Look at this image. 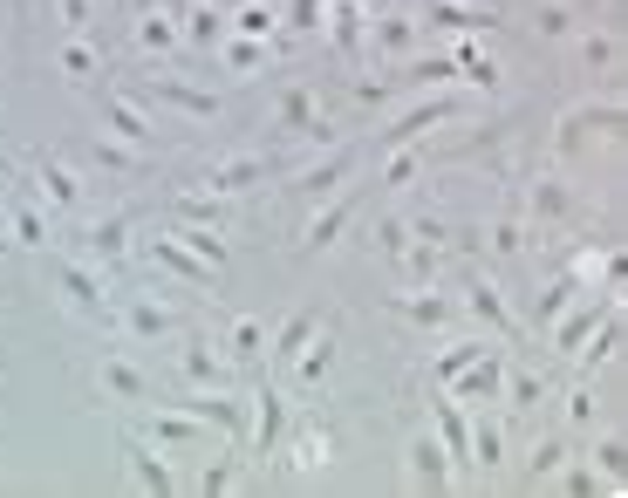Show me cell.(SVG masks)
<instances>
[{
	"label": "cell",
	"instance_id": "681fc988",
	"mask_svg": "<svg viewBox=\"0 0 628 498\" xmlns=\"http://www.w3.org/2000/svg\"><path fill=\"white\" fill-rule=\"evenodd\" d=\"M567 492H608V485H601V471H588V464L567 458Z\"/></svg>",
	"mask_w": 628,
	"mask_h": 498
},
{
	"label": "cell",
	"instance_id": "30bf717a",
	"mask_svg": "<svg viewBox=\"0 0 628 498\" xmlns=\"http://www.w3.org/2000/svg\"><path fill=\"white\" fill-rule=\"evenodd\" d=\"M410 471H417V485H424V492H444V485H451V458H444V444H437V437H417Z\"/></svg>",
	"mask_w": 628,
	"mask_h": 498
},
{
	"label": "cell",
	"instance_id": "11a10c76",
	"mask_svg": "<svg viewBox=\"0 0 628 498\" xmlns=\"http://www.w3.org/2000/svg\"><path fill=\"white\" fill-rule=\"evenodd\" d=\"M321 21V0H294V28H314Z\"/></svg>",
	"mask_w": 628,
	"mask_h": 498
},
{
	"label": "cell",
	"instance_id": "9a60e30c",
	"mask_svg": "<svg viewBox=\"0 0 628 498\" xmlns=\"http://www.w3.org/2000/svg\"><path fill=\"white\" fill-rule=\"evenodd\" d=\"M601 314H608V301H588V307H574L567 321H553V348H560V355H567V348H581L594 335V321H601Z\"/></svg>",
	"mask_w": 628,
	"mask_h": 498
},
{
	"label": "cell",
	"instance_id": "7c38bea8",
	"mask_svg": "<svg viewBox=\"0 0 628 498\" xmlns=\"http://www.w3.org/2000/svg\"><path fill=\"white\" fill-rule=\"evenodd\" d=\"M267 171H274L267 157H239V164H219V171L205 178V192H212V198H233L239 185H253V178H267Z\"/></svg>",
	"mask_w": 628,
	"mask_h": 498
},
{
	"label": "cell",
	"instance_id": "bcb514c9",
	"mask_svg": "<svg viewBox=\"0 0 628 498\" xmlns=\"http://www.w3.org/2000/svg\"><path fill=\"white\" fill-rule=\"evenodd\" d=\"M123 232H130V219H123V212H110L103 226L89 232V246H96V253H123Z\"/></svg>",
	"mask_w": 628,
	"mask_h": 498
},
{
	"label": "cell",
	"instance_id": "836d02e7",
	"mask_svg": "<svg viewBox=\"0 0 628 498\" xmlns=\"http://www.w3.org/2000/svg\"><path fill=\"white\" fill-rule=\"evenodd\" d=\"M533 28H540V35H547V41H567V35H574V28H581V21H574V14H567L560 0H547V7L533 14Z\"/></svg>",
	"mask_w": 628,
	"mask_h": 498
},
{
	"label": "cell",
	"instance_id": "6da1fadb",
	"mask_svg": "<svg viewBox=\"0 0 628 498\" xmlns=\"http://www.w3.org/2000/svg\"><path fill=\"white\" fill-rule=\"evenodd\" d=\"M431 437L437 444H444V458L451 464H471V417H465V403H458V396H451V389H437L431 396Z\"/></svg>",
	"mask_w": 628,
	"mask_h": 498
},
{
	"label": "cell",
	"instance_id": "ab89813d",
	"mask_svg": "<svg viewBox=\"0 0 628 498\" xmlns=\"http://www.w3.org/2000/svg\"><path fill=\"white\" fill-rule=\"evenodd\" d=\"M260 62H267V41H253V35L226 41V69H260Z\"/></svg>",
	"mask_w": 628,
	"mask_h": 498
},
{
	"label": "cell",
	"instance_id": "f1b7e54d",
	"mask_svg": "<svg viewBox=\"0 0 628 498\" xmlns=\"http://www.w3.org/2000/svg\"><path fill=\"white\" fill-rule=\"evenodd\" d=\"M103 123H110V137H130V144H144V137H151L144 110H130V103H110V110H103Z\"/></svg>",
	"mask_w": 628,
	"mask_h": 498
},
{
	"label": "cell",
	"instance_id": "cb8c5ba5",
	"mask_svg": "<svg viewBox=\"0 0 628 498\" xmlns=\"http://www.w3.org/2000/svg\"><path fill=\"white\" fill-rule=\"evenodd\" d=\"M55 287H62V294H69L76 307H89V314L103 307V287H96V273H82V267H62V273H55Z\"/></svg>",
	"mask_w": 628,
	"mask_h": 498
},
{
	"label": "cell",
	"instance_id": "7a4b0ae2",
	"mask_svg": "<svg viewBox=\"0 0 628 498\" xmlns=\"http://www.w3.org/2000/svg\"><path fill=\"white\" fill-rule=\"evenodd\" d=\"M458 116V96H424V103H410V110H396V123L383 130L390 144H424L431 137V123H451Z\"/></svg>",
	"mask_w": 628,
	"mask_h": 498
},
{
	"label": "cell",
	"instance_id": "ba28073f",
	"mask_svg": "<svg viewBox=\"0 0 628 498\" xmlns=\"http://www.w3.org/2000/svg\"><path fill=\"white\" fill-rule=\"evenodd\" d=\"M396 314L417 321V328H444V321L458 314V301H451V294H431V287H410V294H396Z\"/></svg>",
	"mask_w": 628,
	"mask_h": 498
},
{
	"label": "cell",
	"instance_id": "4fadbf2b",
	"mask_svg": "<svg viewBox=\"0 0 628 498\" xmlns=\"http://www.w3.org/2000/svg\"><path fill=\"white\" fill-rule=\"evenodd\" d=\"M349 219H355V205H349V198H328V205L314 212V226H308V239H301V246H308V253H321V246H335V232L349 226Z\"/></svg>",
	"mask_w": 628,
	"mask_h": 498
},
{
	"label": "cell",
	"instance_id": "7dc6e473",
	"mask_svg": "<svg viewBox=\"0 0 628 498\" xmlns=\"http://www.w3.org/2000/svg\"><path fill=\"white\" fill-rule=\"evenodd\" d=\"M492 253H526V219H499L492 226Z\"/></svg>",
	"mask_w": 628,
	"mask_h": 498
},
{
	"label": "cell",
	"instance_id": "52a82bcc",
	"mask_svg": "<svg viewBox=\"0 0 628 498\" xmlns=\"http://www.w3.org/2000/svg\"><path fill=\"white\" fill-rule=\"evenodd\" d=\"M465 307H471V321H478L485 335H512V307L499 301V287H492V280H471V287H465Z\"/></svg>",
	"mask_w": 628,
	"mask_h": 498
},
{
	"label": "cell",
	"instance_id": "4316f807",
	"mask_svg": "<svg viewBox=\"0 0 628 498\" xmlns=\"http://www.w3.org/2000/svg\"><path fill=\"white\" fill-rule=\"evenodd\" d=\"M144 430H151V444H192L198 417H192V410H185V417H144Z\"/></svg>",
	"mask_w": 628,
	"mask_h": 498
},
{
	"label": "cell",
	"instance_id": "d6986e66",
	"mask_svg": "<svg viewBox=\"0 0 628 498\" xmlns=\"http://www.w3.org/2000/svg\"><path fill=\"white\" fill-rule=\"evenodd\" d=\"M41 185H48L55 205H82V178L62 164V157H41Z\"/></svg>",
	"mask_w": 628,
	"mask_h": 498
},
{
	"label": "cell",
	"instance_id": "f35d334b",
	"mask_svg": "<svg viewBox=\"0 0 628 498\" xmlns=\"http://www.w3.org/2000/svg\"><path fill=\"white\" fill-rule=\"evenodd\" d=\"M137 41H144V55H171V48H178V28H171L164 14H151V21L137 28Z\"/></svg>",
	"mask_w": 628,
	"mask_h": 498
},
{
	"label": "cell",
	"instance_id": "f907efd6",
	"mask_svg": "<svg viewBox=\"0 0 628 498\" xmlns=\"http://www.w3.org/2000/svg\"><path fill=\"white\" fill-rule=\"evenodd\" d=\"M567 417L581 423V430H588V423H594V396H588V389H574V396H567Z\"/></svg>",
	"mask_w": 628,
	"mask_h": 498
},
{
	"label": "cell",
	"instance_id": "60d3db41",
	"mask_svg": "<svg viewBox=\"0 0 628 498\" xmlns=\"http://www.w3.org/2000/svg\"><path fill=\"white\" fill-rule=\"evenodd\" d=\"M260 348H267V328H260V321H233V348H226V355L246 362V355H260Z\"/></svg>",
	"mask_w": 628,
	"mask_h": 498
},
{
	"label": "cell",
	"instance_id": "277c9868",
	"mask_svg": "<svg viewBox=\"0 0 628 498\" xmlns=\"http://www.w3.org/2000/svg\"><path fill=\"white\" fill-rule=\"evenodd\" d=\"M608 123H622V103H588V110H567V116H560V151H581L594 130H608Z\"/></svg>",
	"mask_w": 628,
	"mask_h": 498
},
{
	"label": "cell",
	"instance_id": "f5cc1de1",
	"mask_svg": "<svg viewBox=\"0 0 628 498\" xmlns=\"http://www.w3.org/2000/svg\"><path fill=\"white\" fill-rule=\"evenodd\" d=\"M355 96H362V110H383V103H390V82H362Z\"/></svg>",
	"mask_w": 628,
	"mask_h": 498
},
{
	"label": "cell",
	"instance_id": "3957f363",
	"mask_svg": "<svg viewBox=\"0 0 628 498\" xmlns=\"http://www.w3.org/2000/svg\"><path fill=\"white\" fill-rule=\"evenodd\" d=\"M499 376H506V362H499V348H485L471 369H458L444 389H458V403H499Z\"/></svg>",
	"mask_w": 628,
	"mask_h": 498
},
{
	"label": "cell",
	"instance_id": "7402d4cb",
	"mask_svg": "<svg viewBox=\"0 0 628 498\" xmlns=\"http://www.w3.org/2000/svg\"><path fill=\"white\" fill-rule=\"evenodd\" d=\"M594 471H601V485H608V492H622V478H628L622 437H601V444H594Z\"/></svg>",
	"mask_w": 628,
	"mask_h": 498
},
{
	"label": "cell",
	"instance_id": "4dcf8cb0",
	"mask_svg": "<svg viewBox=\"0 0 628 498\" xmlns=\"http://www.w3.org/2000/svg\"><path fill=\"white\" fill-rule=\"evenodd\" d=\"M185 253H192V260H205V267H226V239H219L212 226H192V232H185Z\"/></svg>",
	"mask_w": 628,
	"mask_h": 498
},
{
	"label": "cell",
	"instance_id": "8d00e7d4",
	"mask_svg": "<svg viewBox=\"0 0 628 498\" xmlns=\"http://www.w3.org/2000/svg\"><path fill=\"white\" fill-rule=\"evenodd\" d=\"M274 7H260V0H246V7H239V35H253V41H274Z\"/></svg>",
	"mask_w": 628,
	"mask_h": 498
},
{
	"label": "cell",
	"instance_id": "44dd1931",
	"mask_svg": "<svg viewBox=\"0 0 628 498\" xmlns=\"http://www.w3.org/2000/svg\"><path fill=\"white\" fill-rule=\"evenodd\" d=\"M185 383H192V389H219V383H226V362H219V355H212V348H185Z\"/></svg>",
	"mask_w": 628,
	"mask_h": 498
},
{
	"label": "cell",
	"instance_id": "816d5d0a",
	"mask_svg": "<svg viewBox=\"0 0 628 498\" xmlns=\"http://www.w3.org/2000/svg\"><path fill=\"white\" fill-rule=\"evenodd\" d=\"M192 41H198V48H205V41H219V14H212V7H205V14H192Z\"/></svg>",
	"mask_w": 628,
	"mask_h": 498
},
{
	"label": "cell",
	"instance_id": "1f68e13d",
	"mask_svg": "<svg viewBox=\"0 0 628 498\" xmlns=\"http://www.w3.org/2000/svg\"><path fill=\"white\" fill-rule=\"evenodd\" d=\"M103 389H110V396H144L137 362H117V355H110V362H103Z\"/></svg>",
	"mask_w": 628,
	"mask_h": 498
},
{
	"label": "cell",
	"instance_id": "d590c367",
	"mask_svg": "<svg viewBox=\"0 0 628 498\" xmlns=\"http://www.w3.org/2000/svg\"><path fill=\"white\" fill-rule=\"evenodd\" d=\"M7 232L21 239V246H48V226H41L35 205H14V219H7Z\"/></svg>",
	"mask_w": 628,
	"mask_h": 498
},
{
	"label": "cell",
	"instance_id": "2e32d148",
	"mask_svg": "<svg viewBox=\"0 0 628 498\" xmlns=\"http://www.w3.org/2000/svg\"><path fill=\"white\" fill-rule=\"evenodd\" d=\"M321 14H328L335 48H355V41H362V0H321Z\"/></svg>",
	"mask_w": 628,
	"mask_h": 498
},
{
	"label": "cell",
	"instance_id": "ac0fdd59",
	"mask_svg": "<svg viewBox=\"0 0 628 498\" xmlns=\"http://www.w3.org/2000/svg\"><path fill=\"white\" fill-rule=\"evenodd\" d=\"M123 328H130V335H144V342H157V335H178V321H171V314H164L157 301H130Z\"/></svg>",
	"mask_w": 628,
	"mask_h": 498
},
{
	"label": "cell",
	"instance_id": "d6a6232c",
	"mask_svg": "<svg viewBox=\"0 0 628 498\" xmlns=\"http://www.w3.org/2000/svg\"><path fill=\"white\" fill-rule=\"evenodd\" d=\"M280 430H287V403H280L274 389H267V396H260V451H274Z\"/></svg>",
	"mask_w": 628,
	"mask_h": 498
},
{
	"label": "cell",
	"instance_id": "5b68a950",
	"mask_svg": "<svg viewBox=\"0 0 628 498\" xmlns=\"http://www.w3.org/2000/svg\"><path fill=\"white\" fill-rule=\"evenodd\" d=\"M280 123H287V130H301L308 144H328V130H335L328 116L314 110V89H287V96H280Z\"/></svg>",
	"mask_w": 628,
	"mask_h": 498
},
{
	"label": "cell",
	"instance_id": "7bdbcfd3",
	"mask_svg": "<svg viewBox=\"0 0 628 498\" xmlns=\"http://www.w3.org/2000/svg\"><path fill=\"white\" fill-rule=\"evenodd\" d=\"M451 76H458V62H451V55H431V62H417V69H410L403 82H417V89H437V82H451Z\"/></svg>",
	"mask_w": 628,
	"mask_h": 498
},
{
	"label": "cell",
	"instance_id": "c3c4849f",
	"mask_svg": "<svg viewBox=\"0 0 628 498\" xmlns=\"http://www.w3.org/2000/svg\"><path fill=\"white\" fill-rule=\"evenodd\" d=\"M157 260H164L171 273H185V280H205V273H198V260L185 253V246H171V239H157Z\"/></svg>",
	"mask_w": 628,
	"mask_h": 498
},
{
	"label": "cell",
	"instance_id": "b9f144b4",
	"mask_svg": "<svg viewBox=\"0 0 628 498\" xmlns=\"http://www.w3.org/2000/svg\"><path fill=\"white\" fill-rule=\"evenodd\" d=\"M567 458H574V451H567V437H547V444L533 451V464H526V471H533V478H553Z\"/></svg>",
	"mask_w": 628,
	"mask_h": 498
},
{
	"label": "cell",
	"instance_id": "484cf974",
	"mask_svg": "<svg viewBox=\"0 0 628 498\" xmlns=\"http://www.w3.org/2000/svg\"><path fill=\"white\" fill-rule=\"evenodd\" d=\"M376 48H383V55H410V48H417V21H403V14L376 21Z\"/></svg>",
	"mask_w": 628,
	"mask_h": 498
},
{
	"label": "cell",
	"instance_id": "9c48e42d",
	"mask_svg": "<svg viewBox=\"0 0 628 498\" xmlns=\"http://www.w3.org/2000/svg\"><path fill=\"white\" fill-rule=\"evenodd\" d=\"M567 41H581V62H588V76H615V62H622V41L608 35V28H574Z\"/></svg>",
	"mask_w": 628,
	"mask_h": 498
},
{
	"label": "cell",
	"instance_id": "db71d44e",
	"mask_svg": "<svg viewBox=\"0 0 628 498\" xmlns=\"http://www.w3.org/2000/svg\"><path fill=\"white\" fill-rule=\"evenodd\" d=\"M62 21L82 35V28H89V0H62Z\"/></svg>",
	"mask_w": 628,
	"mask_h": 498
},
{
	"label": "cell",
	"instance_id": "d4e9b609",
	"mask_svg": "<svg viewBox=\"0 0 628 498\" xmlns=\"http://www.w3.org/2000/svg\"><path fill=\"white\" fill-rule=\"evenodd\" d=\"M485 348H492V342H471V335H465V342H451V348H444V355L431 362V376H437V383H451V376H458V369H471Z\"/></svg>",
	"mask_w": 628,
	"mask_h": 498
},
{
	"label": "cell",
	"instance_id": "ee69618b",
	"mask_svg": "<svg viewBox=\"0 0 628 498\" xmlns=\"http://www.w3.org/2000/svg\"><path fill=\"white\" fill-rule=\"evenodd\" d=\"M574 294H581V280H574V273H560V280H553L547 294H540V321H553V314H560V307L574 301Z\"/></svg>",
	"mask_w": 628,
	"mask_h": 498
},
{
	"label": "cell",
	"instance_id": "8fae6325",
	"mask_svg": "<svg viewBox=\"0 0 628 498\" xmlns=\"http://www.w3.org/2000/svg\"><path fill=\"white\" fill-rule=\"evenodd\" d=\"M349 171H355V151H342V144H335V151H328V157L308 171V178H301V192H308V198H328L342 178H349Z\"/></svg>",
	"mask_w": 628,
	"mask_h": 498
},
{
	"label": "cell",
	"instance_id": "74e56055",
	"mask_svg": "<svg viewBox=\"0 0 628 498\" xmlns=\"http://www.w3.org/2000/svg\"><path fill=\"white\" fill-rule=\"evenodd\" d=\"M506 458V437H499V423H478L471 430V464H499Z\"/></svg>",
	"mask_w": 628,
	"mask_h": 498
},
{
	"label": "cell",
	"instance_id": "f546056e",
	"mask_svg": "<svg viewBox=\"0 0 628 498\" xmlns=\"http://www.w3.org/2000/svg\"><path fill=\"white\" fill-rule=\"evenodd\" d=\"M308 342H314V314H294V321H287V328L274 335V355H280V362H294V355H301Z\"/></svg>",
	"mask_w": 628,
	"mask_h": 498
},
{
	"label": "cell",
	"instance_id": "8992f818",
	"mask_svg": "<svg viewBox=\"0 0 628 498\" xmlns=\"http://www.w3.org/2000/svg\"><path fill=\"white\" fill-rule=\"evenodd\" d=\"M424 21H431V28H444V35H485V28H492V14H485V7H471V0H431V7H424Z\"/></svg>",
	"mask_w": 628,
	"mask_h": 498
},
{
	"label": "cell",
	"instance_id": "e0dca14e",
	"mask_svg": "<svg viewBox=\"0 0 628 498\" xmlns=\"http://www.w3.org/2000/svg\"><path fill=\"white\" fill-rule=\"evenodd\" d=\"M499 403H512V410H533V403H547V383H540L533 369H506V376H499Z\"/></svg>",
	"mask_w": 628,
	"mask_h": 498
},
{
	"label": "cell",
	"instance_id": "5bb4252c",
	"mask_svg": "<svg viewBox=\"0 0 628 498\" xmlns=\"http://www.w3.org/2000/svg\"><path fill=\"white\" fill-rule=\"evenodd\" d=\"M130 471H137V485H144V492H178V478H171L164 451H151V444H130Z\"/></svg>",
	"mask_w": 628,
	"mask_h": 498
},
{
	"label": "cell",
	"instance_id": "e575fe53",
	"mask_svg": "<svg viewBox=\"0 0 628 498\" xmlns=\"http://www.w3.org/2000/svg\"><path fill=\"white\" fill-rule=\"evenodd\" d=\"M62 76H69V82H89V76H96V48H89L82 35L62 48Z\"/></svg>",
	"mask_w": 628,
	"mask_h": 498
},
{
	"label": "cell",
	"instance_id": "f6af8a7d",
	"mask_svg": "<svg viewBox=\"0 0 628 498\" xmlns=\"http://www.w3.org/2000/svg\"><path fill=\"white\" fill-rule=\"evenodd\" d=\"M328 362H335V335H314L308 355H301V376H308V383L314 376H328Z\"/></svg>",
	"mask_w": 628,
	"mask_h": 498
},
{
	"label": "cell",
	"instance_id": "83f0119b",
	"mask_svg": "<svg viewBox=\"0 0 628 498\" xmlns=\"http://www.w3.org/2000/svg\"><path fill=\"white\" fill-rule=\"evenodd\" d=\"M417 171H424V151H417V144H396L390 171H383V185H390V192H403V185H417Z\"/></svg>",
	"mask_w": 628,
	"mask_h": 498
},
{
	"label": "cell",
	"instance_id": "ffe728a7",
	"mask_svg": "<svg viewBox=\"0 0 628 498\" xmlns=\"http://www.w3.org/2000/svg\"><path fill=\"white\" fill-rule=\"evenodd\" d=\"M157 96H171L178 110H192V116H219V96H212V89H192V82L157 76Z\"/></svg>",
	"mask_w": 628,
	"mask_h": 498
},
{
	"label": "cell",
	"instance_id": "603a6c76",
	"mask_svg": "<svg viewBox=\"0 0 628 498\" xmlns=\"http://www.w3.org/2000/svg\"><path fill=\"white\" fill-rule=\"evenodd\" d=\"M567 205H574V198H567V185H553V178H540V185H533V219H540V226H560V219H567Z\"/></svg>",
	"mask_w": 628,
	"mask_h": 498
},
{
	"label": "cell",
	"instance_id": "9f6ffc18",
	"mask_svg": "<svg viewBox=\"0 0 628 498\" xmlns=\"http://www.w3.org/2000/svg\"><path fill=\"white\" fill-rule=\"evenodd\" d=\"M0 178H7V164H0Z\"/></svg>",
	"mask_w": 628,
	"mask_h": 498
}]
</instances>
